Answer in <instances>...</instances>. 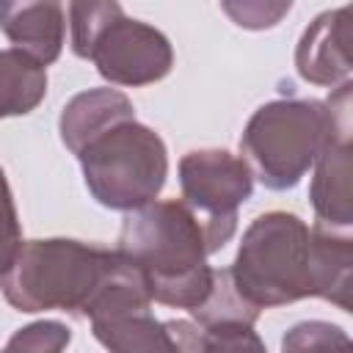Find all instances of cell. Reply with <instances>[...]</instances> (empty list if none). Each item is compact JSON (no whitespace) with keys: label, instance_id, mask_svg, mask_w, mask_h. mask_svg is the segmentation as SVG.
<instances>
[{"label":"cell","instance_id":"obj_1","mask_svg":"<svg viewBox=\"0 0 353 353\" xmlns=\"http://www.w3.org/2000/svg\"><path fill=\"white\" fill-rule=\"evenodd\" d=\"M116 251L141 273L154 303L190 312L212 290L207 226L182 199L127 210Z\"/></svg>","mask_w":353,"mask_h":353},{"label":"cell","instance_id":"obj_2","mask_svg":"<svg viewBox=\"0 0 353 353\" xmlns=\"http://www.w3.org/2000/svg\"><path fill=\"white\" fill-rule=\"evenodd\" d=\"M119 262L116 248L72 237L22 240L11 265L0 273V292L8 306L25 314L58 309L85 317Z\"/></svg>","mask_w":353,"mask_h":353},{"label":"cell","instance_id":"obj_3","mask_svg":"<svg viewBox=\"0 0 353 353\" xmlns=\"http://www.w3.org/2000/svg\"><path fill=\"white\" fill-rule=\"evenodd\" d=\"M234 290L259 312L314 298L312 232L287 210L256 215L229 268Z\"/></svg>","mask_w":353,"mask_h":353},{"label":"cell","instance_id":"obj_4","mask_svg":"<svg viewBox=\"0 0 353 353\" xmlns=\"http://www.w3.org/2000/svg\"><path fill=\"white\" fill-rule=\"evenodd\" d=\"M331 124L328 102L303 97L265 102L240 135L243 160L268 190H290L312 168Z\"/></svg>","mask_w":353,"mask_h":353},{"label":"cell","instance_id":"obj_5","mask_svg":"<svg viewBox=\"0 0 353 353\" xmlns=\"http://www.w3.org/2000/svg\"><path fill=\"white\" fill-rule=\"evenodd\" d=\"M74 157L80 160L88 193L102 207L119 212L157 199L168 176L163 138L135 116L97 132Z\"/></svg>","mask_w":353,"mask_h":353},{"label":"cell","instance_id":"obj_6","mask_svg":"<svg viewBox=\"0 0 353 353\" xmlns=\"http://www.w3.org/2000/svg\"><path fill=\"white\" fill-rule=\"evenodd\" d=\"M182 201L204 221L212 254L237 232V210L251 199L248 163L226 149H193L179 160Z\"/></svg>","mask_w":353,"mask_h":353},{"label":"cell","instance_id":"obj_7","mask_svg":"<svg viewBox=\"0 0 353 353\" xmlns=\"http://www.w3.org/2000/svg\"><path fill=\"white\" fill-rule=\"evenodd\" d=\"M88 61L110 85L141 88L171 72L174 47L154 25L121 14L97 36Z\"/></svg>","mask_w":353,"mask_h":353},{"label":"cell","instance_id":"obj_8","mask_svg":"<svg viewBox=\"0 0 353 353\" xmlns=\"http://www.w3.org/2000/svg\"><path fill=\"white\" fill-rule=\"evenodd\" d=\"M350 80L336 85V91L325 99L334 124L320 146L312 168V185L309 199L317 215V223L331 229H347L353 226V154H350Z\"/></svg>","mask_w":353,"mask_h":353},{"label":"cell","instance_id":"obj_9","mask_svg":"<svg viewBox=\"0 0 353 353\" xmlns=\"http://www.w3.org/2000/svg\"><path fill=\"white\" fill-rule=\"evenodd\" d=\"M190 314L201 328L204 350H265L254 331L259 309L234 290L229 268L215 270L210 295Z\"/></svg>","mask_w":353,"mask_h":353},{"label":"cell","instance_id":"obj_10","mask_svg":"<svg viewBox=\"0 0 353 353\" xmlns=\"http://www.w3.org/2000/svg\"><path fill=\"white\" fill-rule=\"evenodd\" d=\"M295 69L312 85L336 88L350 80V11L347 6L317 14L295 47Z\"/></svg>","mask_w":353,"mask_h":353},{"label":"cell","instance_id":"obj_11","mask_svg":"<svg viewBox=\"0 0 353 353\" xmlns=\"http://www.w3.org/2000/svg\"><path fill=\"white\" fill-rule=\"evenodd\" d=\"M0 30L17 50L50 66L63 50V6L61 0H0Z\"/></svg>","mask_w":353,"mask_h":353},{"label":"cell","instance_id":"obj_12","mask_svg":"<svg viewBox=\"0 0 353 353\" xmlns=\"http://www.w3.org/2000/svg\"><path fill=\"white\" fill-rule=\"evenodd\" d=\"M314 298H323L342 312H353V240L347 229L314 223L312 229Z\"/></svg>","mask_w":353,"mask_h":353},{"label":"cell","instance_id":"obj_13","mask_svg":"<svg viewBox=\"0 0 353 353\" xmlns=\"http://www.w3.org/2000/svg\"><path fill=\"white\" fill-rule=\"evenodd\" d=\"M135 116V108L130 102L127 94H121L119 88H88L74 94L58 119V130H61V141L63 146L77 154L80 146L85 141H91L97 132H102L105 127Z\"/></svg>","mask_w":353,"mask_h":353},{"label":"cell","instance_id":"obj_14","mask_svg":"<svg viewBox=\"0 0 353 353\" xmlns=\"http://www.w3.org/2000/svg\"><path fill=\"white\" fill-rule=\"evenodd\" d=\"M91 331L102 347L119 353H171V339L165 325L152 314V309H130L113 317L91 320Z\"/></svg>","mask_w":353,"mask_h":353},{"label":"cell","instance_id":"obj_15","mask_svg":"<svg viewBox=\"0 0 353 353\" xmlns=\"http://www.w3.org/2000/svg\"><path fill=\"white\" fill-rule=\"evenodd\" d=\"M47 94V69L28 52L0 50V119L28 116Z\"/></svg>","mask_w":353,"mask_h":353},{"label":"cell","instance_id":"obj_16","mask_svg":"<svg viewBox=\"0 0 353 353\" xmlns=\"http://www.w3.org/2000/svg\"><path fill=\"white\" fill-rule=\"evenodd\" d=\"M121 14H124V8L119 0H69L72 52L77 58L88 61L97 36Z\"/></svg>","mask_w":353,"mask_h":353},{"label":"cell","instance_id":"obj_17","mask_svg":"<svg viewBox=\"0 0 353 353\" xmlns=\"http://www.w3.org/2000/svg\"><path fill=\"white\" fill-rule=\"evenodd\" d=\"M295 0H221L223 14L243 30H270L292 8Z\"/></svg>","mask_w":353,"mask_h":353},{"label":"cell","instance_id":"obj_18","mask_svg":"<svg viewBox=\"0 0 353 353\" xmlns=\"http://www.w3.org/2000/svg\"><path fill=\"white\" fill-rule=\"evenodd\" d=\"M69 342H72V331L63 323L39 320V323H30V325L19 328L6 342V347L8 350H17V347H25V350H63Z\"/></svg>","mask_w":353,"mask_h":353},{"label":"cell","instance_id":"obj_19","mask_svg":"<svg viewBox=\"0 0 353 353\" xmlns=\"http://www.w3.org/2000/svg\"><path fill=\"white\" fill-rule=\"evenodd\" d=\"M22 245V226H19V212L14 204L11 185L6 179V171L0 165V273L11 265L14 254Z\"/></svg>","mask_w":353,"mask_h":353},{"label":"cell","instance_id":"obj_20","mask_svg":"<svg viewBox=\"0 0 353 353\" xmlns=\"http://www.w3.org/2000/svg\"><path fill=\"white\" fill-rule=\"evenodd\" d=\"M331 345H347V336L342 334V328H336V325H331V323H320V320L298 323L295 328H290V334H287L284 342H281L284 350L331 347Z\"/></svg>","mask_w":353,"mask_h":353}]
</instances>
